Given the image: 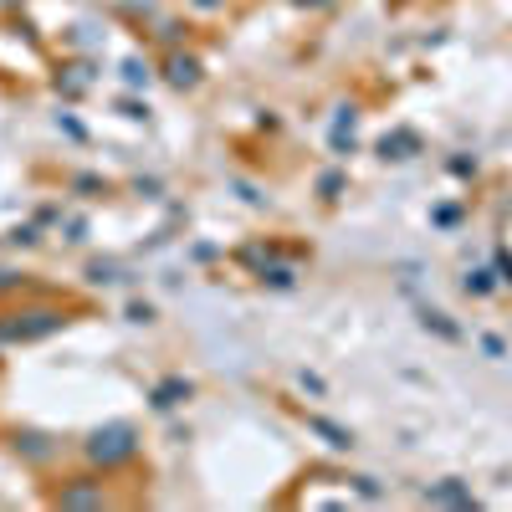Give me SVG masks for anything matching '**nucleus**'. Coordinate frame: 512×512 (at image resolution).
Here are the masks:
<instances>
[{
	"mask_svg": "<svg viewBox=\"0 0 512 512\" xmlns=\"http://www.w3.org/2000/svg\"><path fill=\"white\" fill-rule=\"evenodd\" d=\"M88 451H93L98 461H123V456H134V431H128V425H108V431L93 436Z\"/></svg>",
	"mask_w": 512,
	"mask_h": 512,
	"instance_id": "f257e3e1",
	"label": "nucleus"
}]
</instances>
